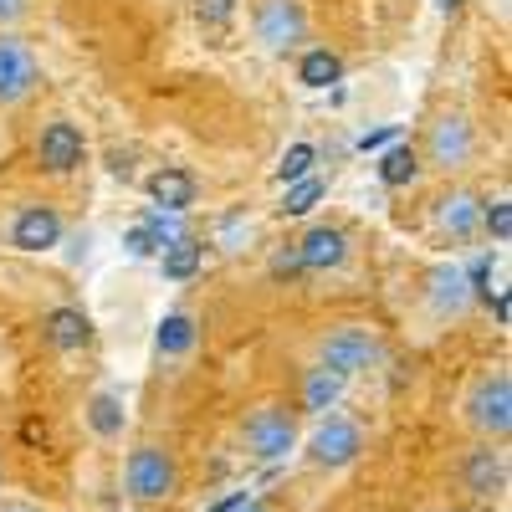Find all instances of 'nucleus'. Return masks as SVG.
<instances>
[{
    "label": "nucleus",
    "mask_w": 512,
    "mask_h": 512,
    "mask_svg": "<svg viewBox=\"0 0 512 512\" xmlns=\"http://www.w3.org/2000/svg\"><path fill=\"white\" fill-rule=\"evenodd\" d=\"M123 492L134 502H169L180 492V461H175V451L154 446V441L134 446L128 461H123Z\"/></svg>",
    "instance_id": "1"
},
{
    "label": "nucleus",
    "mask_w": 512,
    "mask_h": 512,
    "mask_svg": "<svg viewBox=\"0 0 512 512\" xmlns=\"http://www.w3.org/2000/svg\"><path fill=\"white\" fill-rule=\"evenodd\" d=\"M461 410H466V425H472L482 441H507V431H512V374L507 369L482 374L472 390H466Z\"/></svg>",
    "instance_id": "2"
},
{
    "label": "nucleus",
    "mask_w": 512,
    "mask_h": 512,
    "mask_svg": "<svg viewBox=\"0 0 512 512\" xmlns=\"http://www.w3.org/2000/svg\"><path fill=\"white\" fill-rule=\"evenodd\" d=\"M241 446L246 456L256 461H282L297 451V410L267 400V405H256L246 420H241Z\"/></svg>",
    "instance_id": "3"
},
{
    "label": "nucleus",
    "mask_w": 512,
    "mask_h": 512,
    "mask_svg": "<svg viewBox=\"0 0 512 512\" xmlns=\"http://www.w3.org/2000/svg\"><path fill=\"white\" fill-rule=\"evenodd\" d=\"M384 359V344H379V333L374 328H364V323H344V328H333L323 344H318V364L323 369H333V374H344V379H354V374H364V369H374Z\"/></svg>",
    "instance_id": "4"
},
{
    "label": "nucleus",
    "mask_w": 512,
    "mask_h": 512,
    "mask_svg": "<svg viewBox=\"0 0 512 512\" xmlns=\"http://www.w3.org/2000/svg\"><path fill=\"white\" fill-rule=\"evenodd\" d=\"M359 456H364V431L349 415H328L308 441V461L323 466V472H344V466H354Z\"/></svg>",
    "instance_id": "5"
},
{
    "label": "nucleus",
    "mask_w": 512,
    "mask_h": 512,
    "mask_svg": "<svg viewBox=\"0 0 512 512\" xmlns=\"http://www.w3.org/2000/svg\"><path fill=\"white\" fill-rule=\"evenodd\" d=\"M472 154H477V128H472V118H466V113H441V118L431 123V139H425V159L451 175V169L472 164Z\"/></svg>",
    "instance_id": "6"
},
{
    "label": "nucleus",
    "mask_w": 512,
    "mask_h": 512,
    "mask_svg": "<svg viewBox=\"0 0 512 512\" xmlns=\"http://www.w3.org/2000/svg\"><path fill=\"white\" fill-rule=\"evenodd\" d=\"M461 487L477 502H497L507 492V451L502 441H482L461 456Z\"/></svg>",
    "instance_id": "7"
},
{
    "label": "nucleus",
    "mask_w": 512,
    "mask_h": 512,
    "mask_svg": "<svg viewBox=\"0 0 512 512\" xmlns=\"http://www.w3.org/2000/svg\"><path fill=\"white\" fill-rule=\"evenodd\" d=\"M251 26H256V41H262L267 52H292L297 41L308 36V11L297 6V0H262Z\"/></svg>",
    "instance_id": "8"
},
{
    "label": "nucleus",
    "mask_w": 512,
    "mask_h": 512,
    "mask_svg": "<svg viewBox=\"0 0 512 512\" xmlns=\"http://www.w3.org/2000/svg\"><path fill=\"white\" fill-rule=\"evenodd\" d=\"M36 159L41 169H52V175H72V169L88 164V139H82V128L57 118L41 128V139H36Z\"/></svg>",
    "instance_id": "9"
},
{
    "label": "nucleus",
    "mask_w": 512,
    "mask_h": 512,
    "mask_svg": "<svg viewBox=\"0 0 512 512\" xmlns=\"http://www.w3.org/2000/svg\"><path fill=\"white\" fill-rule=\"evenodd\" d=\"M36 82H41V67H36L31 47H26V41H16V36H0V103L31 98Z\"/></svg>",
    "instance_id": "10"
},
{
    "label": "nucleus",
    "mask_w": 512,
    "mask_h": 512,
    "mask_svg": "<svg viewBox=\"0 0 512 512\" xmlns=\"http://www.w3.org/2000/svg\"><path fill=\"white\" fill-rule=\"evenodd\" d=\"M472 282H466L461 267H436L431 277H425V308H431V318H461L466 308H472Z\"/></svg>",
    "instance_id": "11"
},
{
    "label": "nucleus",
    "mask_w": 512,
    "mask_h": 512,
    "mask_svg": "<svg viewBox=\"0 0 512 512\" xmlns=\"http://www.w3.org/2000/svg\"><path fill=\"white\" fill-rule=\"evenodd\" d=\"M11 246H16V251H26V256L62 246V216H57L52 205H26L21 216L11 221Z\"/></svg>",
    "instance_id": "12"
},
{
    "label": "nucleus",
    "mask_w": 512,
    "mask_h": 512,
    "mask_svg": "<svg viewBox=\"0 0 512 512\" xmlns=\"http://www.w3.org/2000/svg\"><path fill=\"white\" fill-rule=\"evenodd\" d=\"M297 262H303V272H338L349 262V236L338 226H313L297 241Z\"/></svg>",
    "instance_id": "13"
},
{
    "label": "nucleus",
    "mask_w": 512,
    "mask_h": 512,
    "mask_svg": "<svg viewBox=\"0 0 512 512\" xmlns=\"http://www.w3.org/2000/svg\"><path fill=\"white\" fill-rule=\"evenodd\" d=\"M144 190H149V200L159 205V210H175V216H185V210L195 205V175L190 169H175V164H164V169H154V175L144 180Z\"/></svg>",
    "instance_id": "14"
},
{
    "label": "nucleus",
    "mask_w": 512,
    "mask_h": 512,
    "mask_svg": "<svg viewBox=\"0 0 512 512\" xmlns=\"http://www.w3.org/2000/svg\"><path fill=\"white\" fill-rule=\"evenodd\" d=\"M436 226H441L446 236L466 241V236L482 226V200H477L472 190H451V195L436 205Z\"/></svg>",
    "instance_id": "15"
},
{
    "label": "nucleus",
    "mask_w": 512,
    "mask_h": 512,
    "mask_svg": "<svg viewBox=\"0 0 512 512\" xmlns=\"http://www.w3.org/2000/svg\"><path fill=\"white\" fill-rule=\"evenodd\" d=\"M47 344L52 349H88L93 344V318L82 308H52L47 313Z\"/></svg>",
    "instance_id": "16"
},
{
    "label": "nucleus",
    "mask_w": 512,
    "mask_h": 512,
    "mask_svg": "<svg viewBox=\"0 0 512 512\" xmlns=\"http://www.w3.org/2000/svg\"><path fill=\"white\" fill-rule=\"evenodd\" d=\"M344 390H349V379H344V374H333V369L313 364L308 379H303V410H308V415H328V410H338Z\"/></svg>",
    "instance_id": "17"
},
{
    "label": "nucleus",
    "mask_w": 512,
    "mask_h": 512,
    "mask_svg": "<svg viewBox=\"0 0 512 512\" xmlns=\"http://www.w3.org/2000/svg\"><path fill=\"white\" fill-rule=\"evenodd\" d=\"M297 82H303V88H313V93L338 88V82H344V57L328 52V47L303 52V62H297Z\"/></svg>",
    "instance_id": "18"
},
{
    "label": "nucleus",
    "mask_w": 512,
    "mask_h": 512,
    "mask_svg": "<svg viewBox=\"0 0 512 512\" xmlns=\"http://www.w3.org/2000/svg\"><path fill=\"white\" fill-rule=\"evenodd\" d=\"M200 262H205V246H200L195 236H175V241L159 251V272H164L169 282H190V277L200 272Z\"/></svg>",
    "instance_id": "19"
},
{
    "label": "nucleus",
    "mask_w": 512,
    "mask_h": 512,
    "mask_svg": "<svg viewBox=\"0 0 512 512\" xmlns=\"http://www.w3.org/2000/svg\"><path fill=\"white\" fill-rule=\"evenodd\" d=\"M379 180L390 185V190H405L420 180V149L415 144H395V149H384L379 159Z\"/></svg>",
    "instance_id": "20"
},
{
    "label": "nucleus",
    "mask_w": 512,
    "mask_h": 512,
    "mask_svg": "<svg viewBox=\"0 0 512 512\" xmlns=\"http://www.w3.org/2000/svg\"><path fill=\"white\" fill-rule=\"evenodd\" d=\"M195 318L190 313H169L164 323H159V338H154V344H159V354L164 359H180V354H190L195 349Z\"/></svg>",
    "instance_id": "21"
},
{
    "label": "nucleus",
    "mask_w": 512,
    "mask_h": 512,
    "mask_svg": "<svg viewBox=\"0 0 512 512\" xmlns=\"http://www.w3.org/2000/svg\"><path fill=\"white\" fill-rule=\"evenodd\" d=\"M88 425H93V431H98L103 441L123 436V400H118L113 390L93 395V400H88Z\"/></svg>",
    "instance_id": "22"
},
{
    "label": "nucleus",
    "mask_w": 512,
    "mask_h": 512,
    "mask_svg": "<svg viewBox=\"0 0 512 512\" xmlns=\"http://www.w3.org/2000/svg\"><path fill=\"white\" fill-rule=\"evenodd\" d=\"M328 195V185L318 175H303V180H292L287 185V200H282V216H308V210Z\"/></svg>",
    "instance_id": "23"
},
{
    "label": "nucleus",
    "mask_w": 512,
    "mask_h": 512,
    "mask_svg": "<svg viewBox=\"0 0 512 512\" xmlns=\"http://www.w3.org/2000/svg\"><path fill=\"white\" fill-rule=\"evenodd\" d=\"M313 164H318V149H313V144H292V149L282 154V164H277V185H292V180L313 175Z\"/></svg>",
    "instance_id": "24"
},
{
    "label": "nucleus",
    "mask_w": 512,
    "mask_h": 512,
    "mask_svg": "<svg viewBox=\"0 0 512 512\" xmlns=\"http://www.w3.org/2000/svg\"><path fill=\"white\" fill-rule=\"evenodd\" d=\"M482 226H487V236L502 246V241H512V200H492V205H482Z\"/></svg>",
    "instance_id": "25"
},
{
    "label": "nucleus",
    "mask_w": 512,
    "mask_h": 512,
    "mask_svg": "<svg viewBox=\"0 0 512 512\" xmlns=\"http://www.w3.org/2000/svg\"><path fill=\"white\" fill-rule=\"evenodd\" d=\"M123 246H128V256H159V236H154L144 221H139L134 231L123 236Z\"/></svg>",
    "instance_id": "26"
},
{
    "label": "nucleus",
    "mask_w": 512,
    "mask_h": 512,
    "mask_svg": "<svg viewBox=\"0 0 512 512\" xmlns=\"http://www.w3.org/2000/svg\"><path fill=\"white\" fill-rule=\"evenodd\" d=\"M251 241V221L246 216H231L226 226H221V251H241Z\"/></svg>",
    "instance_id": "27"
},
{
    "label": "nucleus",
    "mask_w": 512,
    "mask_h": 512,
    "mask_svg": "<svg viewBox=\"0 0 512 512\" xmlns=\"http://www.w3.org/2000/svg\"><path fill=\"white\" fill-rule=\"evenodd\" d=\"M297 272H303V262H297V246L272 256V277H297Z\"/></svg>",
    "instance_id": "28"
},
{
    "label": "nucleus",
    "mask_w": 512,
    "mask_h": 512,
    "mask_svg": "<svg viewBox=\"0 0 512 512\" xmlns=\"http://www.w3.org/2000/svg\"><path fill=\"white\" fill-rule=\"evenodd\" d=\"M31 11V0H0V26H11V21H21Z\"/></svg>",
    "instance_id": "29"
},
{
    "label": "nucleus",
    "mask_w": 512,
    "mask_h": 512,
    "mask_svg": "<svg viewBox=\"0 0 512 512\" xmlns=\"http://www.w3.org/2000/svg\"><path fill=\"white\" fill-rule=\"evenodd\" d=\"M395 134H400V128H379V134H364L359 144H364V149H384V144H390Z\"/></svg>",
    "instance_id": "30"
},
{
    "label": "nucleus",
    "mask_w": 512,
    "mask_h": 512,
    "mask_svg": "<svg viewBox=\"0 0 512 512\" xmlns=\"http://www.w3.org/2000/svg\"><path fill=\"white\" fill-rule=\"evenodd\" d=\"M231 512H272V507H267V502H262V497H241V502H236V507H231Z\"/></svg>",
    "instance_id": "31"
},
{
    "label": "nucleus",
    "mask_w": 512,
    "mask_h": 512,
    "mask_svg": "<svg viewBox=\"0 0 512 512\" xmlns=\"http://www.w3.org/2000/svg\"><path fill=\"white\" fill-rule=\"evenodd\" d=\"M0 512H41L36 502H0Z\"/></svg>",
    "instance_id": "32"
},
{
    "label": "nucleus",
    "mask_w": 512,
    "mask_h": 512,
    "mask_svg": "<svg viewBox=\"0 0 512 512\" xmlns=\"http://www.w3.org/2000/svg\"><path fill=\"white\" fill-rule=\"evenodd\" d=\"M436 11H446V16H451V11H461V0H436Z\"/></svg>",
    "instance_id": "33"
}]
</instances>
